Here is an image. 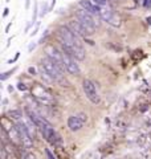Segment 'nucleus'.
I'll use <instances>...</instances> for the list:
<instances>
[{"instance_id":"nucleus-1","label":"nucleus","mask_w":151,"mask_h":159,"mask_svg":"<svg viewBox=\"0 0 151 159\" xmlns=\"http://www.w3.org/2000/svg\"><path fill=\"white\" fill-rule=\"evenodd\" d=\"M57 36L61 43V49L69 53L72 57H74L78 61L85 60V49L82 47L81 41L77 36V33H74L69 25H60L57 28Z\"/></svg>"},{"instance_id":"nucleus-2","label":"nucleus","mask_w":151,"mask_h":159,"mask_svg":"<svg viewBox=\"0 0 151 159\" xmlns=\"http://www.w3.org/2000/svg\"><path fill=\"white\" fill-rule=\"evenodd\" d=\"M28 116H29V118H31V121L34 123V126L40 129V131H41L43 137H44V139L47 142H49L50 145H57V143L61 142L60 135L56 133V130L53 129V126L50 125L47 119L36 116V114L32 113L31 110H28Z\"/></svg>"},{"instance_id":"nucleus-3","label":"nucleus","mask_w":151,"mask_h":159,"mask_svg":"<svg viewBox=\"0 0 151 159\" xmlns=\"http://www.w3.org/2000/svg\"><path fill=\"white\" fill-rule=\"evenodd\" d=\"M41 66L44 69V72L53 80V81H62L64 80V70L58 66V64L54 61L53 58H50L49 56L44 57L41 60Z\"/></svg>"},{"instance_id":"nucleus-4","label":"nucleus","mask_w":151,"mask_h":159,"mask_svg":"<svg viewBox=\"0 0 151 159\" xmlns=\"http://www.w3.org/2000/svg\"><path fill=\"white\" fill-rule=\"evenodd\" d=\"M76 19H77L78 21H81V24H84V25L92 33L95 32L98 24H97V21H95V19H94V15L88 12L86 9H84V8L77 9V11H76Z\"/></svg>"},{"instance_id":"nucleus-5","label":"nucleus","mask_w":151,"mask_h":159,"mask_svg":"<svg viewBox=\"0 0 151 159\" xmlns=\"http://www.w3.org/2000/svg\"><path fill=\"white\" fill-rule=\"evenodd\" d=\"M82 89H84V93L85 96L88 97V99L93 103H99L101 102V98H99V94L97 92V88H95L94 82H92L90 80H84L82 81Z\"/></svg>"},{"instance_id":"nucleus-6","label":"nucleus","mask_w":151,"mask_h":159,"mask_svg":"<svg viewBox=\"0 0 151 159\" xmlns=\"http://www.w3.org/2000/svg\"><path fill=\"white\" fill-rule=\"evenodd\" d=\"M61 54H62V61H64L65 70H66L68 73H70V74H73V76H77V74L80 73V66H78V64L76 62V58L72 57L65 51H62V49H61Z\"/></svg>"},{"instance_id":"nucleus-7","label":"nucleus","mask_w":151,"mask_h":159,"mask_svg":"<svg viewBox=\"0 0 151 159\" xmlns=\"http://www.w3.org/2000/svg\"><path fill=\"white\" fill-rule=\"evenodd\" d=\"M88 121V116L86 114H77V116H70L68 118V127L70 131H78L84 127V125Z\"/></svg>"},{"instance_id":"nucleus-8","label":"nucleus","mask_w":151,"mask_h":159,"mask_svg":"<svg viewBox=\"0 0 151 159\" xmlns=\"http://www.w3.org/2000/svg\"><path fill=\"white\" fill-rule=\"evenodd\" d=\"M99 17L103 19L108 24H110V25H113V27H119L121 25V19L117 16V15H115V12L109 6L101 8Z\"/></svg>"},{"instance_id":"nucleus-9","label":"nucleus","mask_w":151,"mask_h":159,"mask_svg":"<svg viewBox=\"0 0 151 159\" xmlns=\"http://www.w3.org/2000/svg\"><path fill=\"white\" fill-rule=\"evenodd\" d=\"M16 130L19 133L20 141L23 142V145L27 146V147H31L32 146V137H31V134H29V131H28V127L25 126L21 121H20V122L16 123Z\"/></svg>"},{"instance_id":"nucleus-10","label":"nucleus","mask_w":151,"mask_h":159,"mask_svg":"<svg viewBox=\"0 0 151 159\" xmlns=\"http://www.w3.org/2000/svg\"><path fill=\"white\" fill-rule=\"evenodd\" d=\"M69 28L72 29V31L74 33H77L80 34V36H84V37H89V36H92V32L89 31V29L84 25V24H81V21H78L77 19H72V20H69Z\"/></svg>"},{"instance_id":"nucleus-11","label":"nucleus","mask_w":151,"mask_h":159,"mask_svg":"<svg viewBox=\"0 0 151 159\" xmlns=\"http://www.w3.org/2000/svg\"><path fill=\"white\" fill-rule=\"evenodd\" d=\"M78 4L81 6V8L86 9L88 12L94 15V16H99V15H101V8L95 3H93L92 0H80Z\"/></svg>"},{"instance_id":"nucleus-12","label":"nucleus","mask_w":151,"mask_h":159,"mask_svg":"<svg viewBox=\"0 0 151 159\" xmlns=\"http://www.w3.org/2000/svg\"><path fill=\"white\" fill-rule=\"evenodd\" d=\"M21 159H36V158H34L33 154H31V152H28V151L23 150V151H21Z\"/></svg>"},{"instance_id":"nucleus-13","label":"nucleus","mask_w":151,"mask_h":159,"mask_svg":"<svg viewBox=\"0 0 151 159\" xmlns=\"http://www.w3.org/2000/svg\"><path fill=\"white\" fill-rule=\"evenodd\" d=\"M93 3H95L99 8H103L108 6V0H93Z\"/></svg>"},{"instance_id":"nucleus-14","label":"nucleus","mask_w":151,"mask_h":159,"mask_svg":"<svg viewBox=\"0 0 151 159\" xmlns=\"http://www.w3.org/2000/svg\"><path fill=\"white\" fill-rule=\"evenodd\" d=\"M37 3H34V9H33V17H32V23H36V17H37Z\"/></svg>"},{"instance_id":"nucleus-15","label":"nucleus","mask_w":151,"mask_h":159,"mask_svg":"<svg viewBox=\"0 0 151 159\" xmlns=\"http://www.w3.org/2000/svg\"><path fill=\"white\" fill-rule=\"evenodd\" d=\"M15 72V69H12V70H9V72H6V73H4L3 74V76H2V81H4V80H7L9 76H11V74Z\"/></svg>"},{"instance_id":"nucleus-16","label":"nucleus","mask_w":151,"mask_h":159,"mask_svg":"<svg viewBox=\"0 0 151 159\" xmlns=\"http://www.w3.org/2000/svg\"><path fill=\"white\" fill-rule=\"evenodd\" d=\"M48 12V6H47V3H44L43 4V8H41V16H45Z\"/></svg>"},{"instance_id":"nucleus-17","label":"nucleus","mask_w":151,"mask_h":159,"mask_svg":"<svg viewBox=\"0 0 151 159\" xmlns=\"http://www.w3.org/2000/svg\"><path fill=\"white\" fill-rule=\"evenodd\" d=\"M45 154H47V155H48V159H54L53 154H52V151H50L49 148H47V150H45Z\"/></svg>"},{"instance_id":"nucleus-18","label":"nucleus","mask_w":151,"mask_h":159,"mask_svg":"<svg viewBox=\"0 0 151 159\" xmlns=\"http://www.w3.org/2000/svg\"><path fill=\"white\" fill-rule=\"evenodd\" d=\"M17 88L20 89V90H27V86H25V85H24V84H21V82H20V84H19V86H17Z\"/></svg>"},{"instance_id":"nucleus-19","label":"nucleus","mask_w":151,"mask_h":159,"mask_svg":"<svg viewBox=\"0 0 151 159\" xmlns=\"http://www.w3.org/2000/svg\"><path fill=\"white\" fill-rule=\"evenodd\" d=\"M29 4H31V0H25V8H29Z\"/></svg>"},{"instance_id":"nucleus-20","label":"nucleus","mask_w":151,"mask_h":159,"mask_svg":"<svg viewBox=\"0 0 151 159\" xmlns=\"http://www.w3.org/2000/svg\"><path fill=\"white\" fill-rule=\"evenodd\" d=\"M144 6H146V7H151V0H146Z\"/></svg>"},{"instance_id":"nucleus-21","label":"nucleus","mask_w":151,"mask_h":159,"mask_svg":"<svg viewBox=\"0 0 151 159\" xmlns=\"http://www.w3.org/2000/svg\"><path fill=\"white\" fill-rule=\"evenodd\" d=\"M8 11H9V9H8V8H6V9H4V13H3V17H6V16H7V15H8Z\"/></svg>"}]
</instances>
